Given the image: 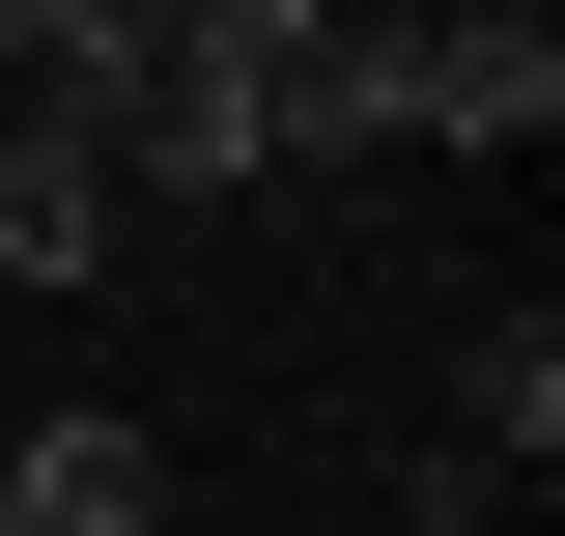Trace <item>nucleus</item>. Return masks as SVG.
<instances>
[{
	"label": "nucleus",
	"instance_id": "obj_1",
	"mask_svg": "<svg viewBox=\"0 0 565 536\" xmlns=\"http://www.w3.org/2000/svg\"><path fill=\"white\" fill-rule=\"evenodd\" d=\"M141 199H114V141L57 114V85H0V282H114Z\"/></svg>",
	"mask_w": 565,
	"mask_h": 536
},
{
	"label": "nucleus",
	"instance_id": "obj_2",
	"mask_svg": "<svg viewBox=\"0 0 565 536\" xmlns=\"http://www.w3.org/2000/svg\"><path fill=\"white\" fill-rule=\"evenodd\" d=\"M0 536H170V424H114V396H57L29 452H0Z\"/></svg>",
	"mask_w": 565,
	"mask_h": 536
},
{
	"label": "nucleus",
	"instance_id": "obj_4",
	"mask_svg": "<svg viewBox=\"0 0 565 536\" xmlns=\"http://www.w3.org/2000/svg\"><path fill=\"white\" fill-rule=\"evenodd\" d=\"M452 29H565V0H452Z\"/></svg>",
	"mask_w": 565,
	"mask_h": 536
},
{
	"label": "nucleus",
	"instance_id": "obj_3",
	"mask_svg": "<svg viewBox=\"0 0 565 536\" xmlns=\"http://www.w3.org/2000/svg\"><path fill=\"white\" fill-rule=\"evenodd\" d=\"M565 452V311H481L452 339V480H537Z\"/></svg>",
	"mask_w": 565,
	"mask_h": 536
}]
</instances>
